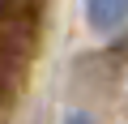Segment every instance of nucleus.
<instances>
[{
  "label": "nucleus",
  "mask_w": 128,
  "mask_h": 124,
  "mask_svg": "<svg viewBox=\"0 0 128 124\" xmlns=\"http://www.w3.org/2000/svg\"><path fill=\"white\" fill-rule=\"evenodd\" d=\"M128 22V0H86V26L98 34H111Z\"/></svg>",
  "instance_id": "nucleus-1"
},
{
  "label": "nucleus",
  "mask_w": 128,
  "mask_h": 124,
  "mask_svg": "<svg viewBox=\"0 0 128 124\" xmlns=\"http://www.w3.org/2000/svg\"><path fill=\"white\" fill-rule=\"evenodd\" d=\"M60 124H98V120H94L90 111H68V115H64Z\"/></svg>",
  "instance_id": "nucleus-2"
},
{
  "label": "nucleus",
  "mask_w": 128,
  "mask_h": 124,
  "mask_svg": "<svg viewBox=\"0 0 128 124\" xmlns=\"http://www.w3.org/2000/svg\"><path fill=\"white\" fill-rule=\"evenodd\" d=\"M30 5H38V0H30Z\"/></svg>",
  "instance_id": "nucleus-3"
}]
</instances>
